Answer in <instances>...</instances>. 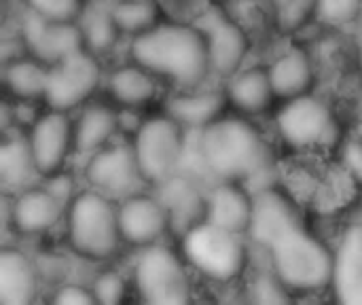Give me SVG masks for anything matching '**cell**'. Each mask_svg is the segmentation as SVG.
<instances>
[{
    "label": "cell",
    "instance_id": "1",
    "mask_svg": "<svg viewBox=\"0 0 362 305\" xmlns=\"http://www.w3.org/2000/svg\"><path fill=\"white\" fill-rule=\"evenodd\" d=\"M132 57L153 74L168 76L180 85L199 83L208 70V47L197 25L157 23L132 42Z\"/></svg>",
    "mask_w": 362,
    "mask_h": 305
},
{
    "label": "cell",
    "instance_id": "2",
    "mask_svg": "<svg viewBox=\"0 0 362 305\" xmlns=\"http://www.w3.org/2000/svg\"><path fill=\"white\" fill-rule=\"evenodd\" d=\"M199 153L206 168L223 180L252 178L269 163V149L261 132L231 117H218L202 127Z\"/></svg>",
    "mask_w": 362,
    "mask_h": 305
},
{
    "label": "cell",
    "instance_id": "3",
    "mask_svg": "<svg viewBox=\"0 0 362 305\" xmlns=\"http://www.w3.org/2000/svg\"><path fill=\"white\" fill-rule=\"evenodd\" d=\"M272 270L291 291H320L333 282L335 253L303 227L272 246Z\"/></svg>",
    "mask_w": 362,
    "mask_h": 305
},
{
    "label": "cell",
    "instance_id": "4",
    "mask_svg": "<svg viewBox=\"0 0 362 305\" xmlns=\"http://www.w3.org/2000/svg\"><path fill=\"white\" fill-rule=\"evenodd\" d=\"M68 240L76 253L89 259H108L123 242L119 208L100 191H85L70 202Z\"/></svg>",
    "mask_w": 362,
    "mask_h": 305
},
{
    "label": "cell",
    "instance_id": "5",
    "mask_svg": "<svg viewBox=\"0 0 362 305\" xmlns=\"http://www.w3.org/2000/svg\"><path fill=\"white\" fill-rule=\"evenodd\" d=\"M182 251L197 272L216 282L238 278L246 263V248L240 234L227 231L210 221L199 223L182 236Z\"/></svg>",
    "mask_w": 362,
    "mask_h": 305
},
{
    "label": "cell",
    "instance_id": "6",
    "mask_svg": "<svg viewBox=\"0 0 362 305\" xmlns=\"http://www.w3.org/2000/svg\"><path fill=\"white\" fill-rule=\"evenodd\" d=\"M278 132L293 149H333L339 142V123L333 110L314 96H297L278 113Z\"/></svg>",
    "mask_w": 362,
    "mask_h": 305
},
{
    "label": "cell",
    "instance_id": "7",
    "mask_svg": "<svg viewBox=\"0 0 362 305\" xmlns=\"http://www.w3.org/2000/svg\"><path fill=\"white\" fill-rule=\"evenodd\" d=\"M132 146L146 183H163L176 174L182 161V125L170 115L153 117L140 123Z\"/></svg>",
    "mask_w": 362,
    "mask_h": 305
},
{
    "label": "cell",
    "instance_id": "8",
    "mask_svg": "<svg viewBox=\"0 0 362 305\" xmlns=\"http://www.w3.org/2000/svg\"><path fill=\"white\" fill-rule=\"evenodd\" d=\"M136 287L148 304H185L191 282L182 261L165 246H148L136 263Z\"/></svg>",
    "mask_w": 362,
    "mask_h": 305
},
{
    "label": "cell",
    "instance_id": "9",
    "mask_svg": "<svg viewBox=\"0 0 362 305\" xmlns=\"http://www.w3.org/2000/svg\"><path fill=\"white\" fill-rule=\"evenodd\" d=\"M100 83V66L91 51L81 49L49 66L45 100L53 110H70L83 104Z\"/></svg>",
    "mask_w": 362,
    "mask_h": 305
},
{
    "label": "cell",
    "instance_id": "10",
    "mask_svg": "<svg viewBox=\"0 0 362 305\" xmlns=\"http://www.w3.org/2000/svg\"><path fill=\"white\" fill-rule=\"evenodd\" d=\"M87 180L95 191L119 200H127L140 193L142 185H146L134 146L125 144L100 149L93 153L87 163Z\"/></svg>",
    "mask_w": 362,
    "mask_h": 305
},
{
    "label": "cell",
    "instance_id": "11",
    "mask_svg": "<svg viewBox=\"0 0 362 305\" xmlns=\"http://www.w3.org/2000/svg\"><path fill=\"white\" fill-rule=\"evenodd\" d=\"M25 49L42 64H55L81 49H85L83 34L76 21L49 19L30 11L21 25Z\"/></svg>",
    "mask_w": 362,
    "mask_h": 305
},
{
    "label": "cell",
    "instance_id": "12",
    "mask_svg": "<svg viewBox=\"0 0 362 305\" xmlns=\"http://www.w3.org/2000/svg\"><path fill=\"white\" fill-rule=\"evenodd\" d=\"M195 25L206 38L210 70L225 76L235 74L248 51V38L242 25L216 6L202 13Z\"/></svg>",
    "mask_w": 362,
    "mask_h": 305
},
{
    "label": "cell",
    "instance_id": "13",
    "mask_svg": "<svg viewBox=\"0 0 362 305\" xmlns=\"http://www.w3.org/2000/svg\"><path fill=\"white\" fill-rule=\"evenodd\" d=\"M28 144L38 172L42 176H51L59 172L70 149L74 146V125L64 110H51L32 125Z\"/></svg>",
    "mask_w": 362,
    "mask_h": 305
},
{
    "label": "cell",
    "instance_id": "14",
    "mask_svg": "<svg viewBox=\"0 0 362 305\" xmlns=\"http://www.w3.org/2000/svg\"><path fill=\"white\" fill-rule=\"evenodd\" d=\"M299 227H303L299 221V212L284 193L276 189H265L257 193V197L252 200V219L248 234L259 246L272 251L274 244H278L286 234Z\"/></svg>",
    "mask_w": 362,
    "mask_h": 305
},
{
    "label": "cell",
    "instance_id": "15",
    "mask_svg": "<svg viewBox=\"0 0 362 305\" xmlns=\"http://www.w3.org/2000/svg\"><path fill=\"white\" fill-rule=\"evenodd\" d=\"M119 225L123 242L136 246H151L170 229L168 212L159 197H148L142 193H136L121 202Z\"/></svg>",
    "mask_w": 362,
    "mask_h": 305
},
{
    "label": "cell",
    "instance_id": "16",
    "mask_svg": "<svg viewBox=\"0 0 362 305\" xmlns=\"http://www.w3.org/2000/svg\"><path fill=\"white\" fill-rule=\"evenodd\" d=\"M159 202L163 204L170 221V231L178 234L180 238L187 236L193 227L206 221L208 210V197L202 195V191L182 176H172L163 183H159Z\"/></svg>",
    "mask_w": 362,
    "mask_h": 305
},
{
    "label": "cell",
    "instance_id": "17",
    "mask_svg": "<svg viewBox=\"0 0 362 305\" xmlns=\"http://www.w3.org/2000/svg\"><path fill=\"white\" fill-rule=\"evenodd\" d=\"M335 297L341 304L362 305V225H352L337 251L333 263V282Z\"/></svg>",
    "mask_w": 362,
    "mask_h": 305
},
{
    "label": "cell",
    "instance_id": "18",
    "mask_svg": "<svg viewBox=\"0 0 362 305\" xmlns=\"http://www.w3.org/2000/svg\"><path fill=\"white\" fill-rule=\"evenodd\" d=\"M64 204L47 187H30L17 193L11 206V221L21 234H42L62 217Z\"/></svg>",
    "mask_w": 362,
    "mask_h": 305
},
{
    "label": "cell",
    "instance_id": "19",
    "mask_svg": "<svg viewBox=\"0 0 362 305\" xmlns=\"http://www.w3.org/2000/svg\"><path fill=\"white\" fill-rule=\"evenodd\" d=\"M250 219H252V197L231 180L214 187L212 193L208 195L206 221L242 236L248 234Z\"/></svg>",
    "mask_w": 362,
    "mask_h": 305
},
{
    "label": "cell",
    "instance_id": "20",
    "mask_svg": "<svg viewBox=\"0 0 362 305\" xmlns=\"http://www.w3.org/2000/svg\"><path fill=\"white\" fill-rule=\"evenodd\" d=\"M36 274L23 253L4 248L0 253V304L25 305L34 299Z\"/></svg>",
    "mask_w": 362,
    "mask_h": 305
},
{
    "label": "cell",
    "instance_id": "21",
    "mask_svg": "<svg viewBox=\"0 0 362 305\" xmlns=\"http://www.w3.org/2000/svg\"><path fill=\"white\" fill-rule=\"evenodd\" d=\"M267 72H269L274 93L278 98H286V100L308 93L312 79H314L310 55L301 49H291V51L282 53L269 66Z\"/></svg>",
    "mask_w": 362,
    "mask_h": 305
},
{
    "label": "cell",
    "instance_id": "22",
    "mask_svg": "<svg viewBox=\"0 0 362 305\" xmlns=\"http://www.w3.org/2000/svg\"><path fill=\"white\" fill-rule=\"evenodd\" d=\"M42 176L32 157L28 138H11L0 149V183L15 195L30 189L32 180Z\"/></svg>",
    "mask_w": 362,
    "mask_h": 305
},
{
    "label": "cell",
    "instance_id": "23",
    "mask_svg": "<svg viewBox=\"0 0 362 305\" xmlns=\"http://www.w3.org/2000/svg\"><path fill=\"white\" fill-rule=\"evenodd\" d=\"M274 87L269 72L261 68H248L231 74L227 98L244 113H261L269 106L274 98Z\"/></svg>",
    "mask_w": 362,
    "mask_h": 305
},
{
    "label": "cell",
    "instance_id": "24",
    "mask_svg": "<svg viewBox=\"0 0 362 305\" xmlns=\"http://www.w3.org/2000/svg\"><path fill=\"white\" fill-rule=\"evenodd\" d=\"M119 127V117L108 106H87L74 125V149L78 153H98Z\"/></svg>",
    "mask_w": 362,
    "mask_h": 305
},
{
    "label": "cell",
    "instance_id": "25",
    "mask_svg": "<svg viewBox=\"0 0 362 305\" xmlns=\"http://www.w3.org/2000/svg\"><path fill=\"white\" fill-rule=\"evenodd\" d=\"M108 87L117 102H121L123 106H132V108L151 102L157 91L153 72L136 62L132 66H123L115 70L108 81Z\"/></svg>",
    "mask_w": 362,
    "mask_h": 305
},
{
    "label": "cell",
    "instance_id": "26",
    "mask_svg": "<svg viewBox=\"0 0 362 305\" xmlns=\"http://www.w3.org/2000/svg\"><path fill=\"white\" fill-rule=\"evenodd\" d=\"M225 96L216 91L178 96L168 102V115L187 127H206L221 117Z\"/></svg>",
    "mask_w": 362,
    "mask_h": 305
},
{
    "label": "cell",
    "instance_id": "27",
    "mask_svg": "<svg viewBox=\"0 0 362 305\" xmlns=\"http://www.w3.org/2000/svg\"><path fill=\"white\" fill-rule=\"evenodd\" d=\"M76 23L81 28L85 49L91 51V53L108 51L117 42V38L121 34V28H119V23H117V19L112 15V8L102 6V4L83 8Z\"/></svg>",
    "mask_w": 362,
    "mask_h": 305
},
{
    "label": "cell",
    "instance_id": "28",
    "mask_svg": "<svg viewBox=\"0 0 362 305\" xmlns=\"http://www.w3.org/2000/svg\"><path fill=\"white\" fill-rule=\"evenodd\" d=\"M49 68L38 59H15L4 68V83L15 98H45Z\"/></svg>",
    "mask_w": 362,
    "mask_h": 305
},
{
    "label": "cell",
    "instance_id": "29",
    "mask_svg": "<svg viewBox=\"0 0 362 305\" xmlns=\"http://www.w3.org/2000/svg\"><path fill=\"white\" fill-rule=\"evenodd\" d=\"M110 8L121 32L138 36L157 25V4L153 0H121Z\"/></svg>",
    "mask_w": 362,
    "mask_h": 305
},
{
    "label": "cell",
    "instance_id": "30",
    "mask_svg": "<svg viewBox=\"0 0 362 305\" xmlns=\"http://www.w3.org/2000/svg\"><path fill=\"white\" fill-rule=\"evenodd\" d=\"M362 15V0H316V17L329 25H346Z\"/></svg>",
    "mask_w": 362,
    "mask_h": 305
},
{
    "label": "cell",
    "instance_id": "31",
    "mask_svg": "<svg viewBox=\"0 0 362 305\" xmlns=\"http://www.w3.org/2000/svg\"><path fill=\"white\" fill-rule=\"evenodd\" d=\"M288 291L291 289L282 282V278L276 272L259 274L250 284V299L257 304H286L291 299Z\"/></svg>",
    "mask_w": 362,
    "mask_h": 305
},
{
    "label": "cell",
    "instance_id": "32",
    "mask_svg": "<svg viewBox=\"0 0 362 305\" xmlns=\"http://www.w3.org/2000/svg\"><path fill=\"white\" fill-rule=\"evenodd\" d=\"M314 15L316 0H282L278 6V23L286 32L299 30Z\"/></svg>",
    "mask_w": 362,
    "mask_h": 305
},
{
    "label": "cell",
    "instance_id": "33",
    "mask_svg": "<svg viewBox=\"0 0 362 305\" xmlns=\"http://www.w3.org/2000/svg\"><path fill=\"white\" fill-rule=\"evenodd\" d=\"M28 4L30 11L62 21H76L83 13V0H28Z\"/></svg>",
    "mask_w": 362,
    "mask_h": 305
},
{
    "label": "cell",
    "instance_id": "34",
    "mask_svg": "<svg viewBox=\"0 0 362 305\" xmlns=\"http://www.w3.org/2000/svg\"><path fill=\"white\" fill-rule=\"evenodd\" d=\"M93 295H95V301L98 304H119L125 295V284H123V278L117 274V272H106L102 276L95 278L93 282Z\"/></svg>",
    "mask_w": 362,
    "mask_h": 305
},
{
    "label": "cell",
    "instance_id": "35",
    "mask_svg": "<svg viewBox=\"0 0 362 305\" xmlns=\"http://www.w3.org/2000/svg\"><path fill=\"white\" fill-rule=\"evenodd\" d=\"M341 168L354 185L362 187V138H354L344 144Z\"/></svg>",
    "mask_w": 362,
    "mask_h": 305
},
{
    "label": "cell",
    "instance_id": "36",
    "mask_svg": "<svg viewBox=\"0 0 362 305\" xmlns=\"http://www.w3.org/2000/svg\"><path fill=\"white\" fill-rule=\"evenodd\" d=\"M53 301L59 305H91L98 304L93 291H85L78 284H66L57 291Z\"/></svg>",
    "mask_w": 362,
    "mask_h": 305
},
{
    "label": "cell",
    "instance_id": "37",
    "mask_svg": "<svg viewBox=\"0 0 362 305\" xmlns=\"http://www.w3.org/2000/svg\"><path fill=\"white\" fill-rule=\"evenodd\" d=\"M47 189L62 202V204H66V202H72L74 197H70L72 195V180L68 178V176H64V174H59V172H55V174H51L49 176V183H47Z\"/></svg>",
    "mask_w": 362,
    "mask_h": 305
},
{
    "label": "cell",
    "instance_id": "38",
    "mask_svg": "<svg viewBox=\"0 0 362 305\" xmlns=\"http://www.w3.org/2000/svg\"><path fill=\"white\" fill-rule=\"evenodd\" d=\"M358 138H362V121L361 125H358Z\"/></svg>",
    "mask_w": 362,
    "mask_h": 305
},
{
    "label": "cell",
    "instance_id": "39",
    "mask_svg": "<svg viewBox=\"0 0 362 305\" xmlns=\"http://www.w3.org/2000/svg\"><path fill=\"white\" fill-rule=\"evenodd\" d=\"M218 2H227V0H218Z\"/></svg>",
    "mask_w": 362,
    "mask_h": 305
},
{
    "label": "cell",
    "instance_id": "40",
    "mask_svg": "<svg viewBox=\"0 0 362 305\" xmlns=\"http://www.w3.org/2000/svg\"><path fill=\"white\" fill-rule=\"evenodd\" d=\"M361 225H362V214H361Z\"/></svg>",
    "mask_w": 362,
    "mask_h": 305
},
{
    "label": "cell",
    "instance_id": "41",
    "mask_svg": "<svg viewBox=\"0 0 362 305\" xmlns=\"http://www.w3.org/2000/svg\"><path fill=\"white\" fill-rule=\"evenodd\" d=\"M98 2H104V0H98Z\"/></svg>",
    "mask_w": 362,
    "mask_h": 305
}]
</instances>
